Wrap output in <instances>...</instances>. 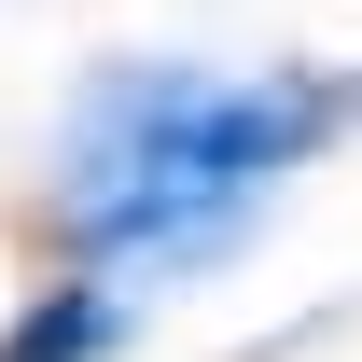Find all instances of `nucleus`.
I'll use <instances>...</instances> for the list:
<instances>
[{"mask_svg":"<svg viewBox=\"0 0 362 362\" xmlns=\"http://www.w3.org/2000/svg\"><path fill=\"white\" fill-rule=\"evenodd\" d=\"M320 139H334V84L307 70H98L56 153L70 251H209Z\"/></svg>","mask_w":362,"mask_h":362,"instance_id":"nucleus-1","label":"nucleus"},{"mask_svg":"<svg viewBox=\"0 0 362 362\" xmlns=\"http://www.w3.org/2000/svg\"><path fill=\"white\" fill-rule=\"evenodd\" d=\"M98 349H112V293L98 279H56L42 307L0 334V362H98Z\"/></svg>","mask_w":362,"mask_h":362,"instance_id":"nucleus-2","label":"nucleus"}]
</instances>
